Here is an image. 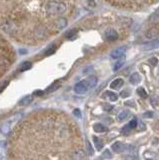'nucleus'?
Returning a JSON list of instances; mask_svg holds the SVG:
<instances>
[{
  "mask_svg": "<svg viewBox=\"0 0 159 160\" xmlns=\"http://www.w3.org/2000/svg\"><path fill=\"white\" fill-rule=\"evenodd\" d=\"M76 0H0V31L10 41L38 46L65 28Z\"/></svg>",
  "mask_w": 159,
  "mask_h": 160,
  "instance_id": "1",
  "label": "nucleus"
},
{
  "mask_svg": "<svg viewBox=\"0 0 159 160\" xmlns=\"http://www.w3.org/2000/svg\"><path fill=\"white\" fill-rule=\"evenodd\" d=\"M89 89L90 88L88 86L87 80H82V81L78 82L77 84H75V86H74V91L77 94H84V93H86Z\"/></svg>",
  "mask_w": 159,
  "mask_h": 160,
  "instance_id": "2",
  "label": "nucleus"
},
{
  "mask_svg": "<svg viewBox=\"0 0 159 160\" xmlns=\"http://www.w3.org/2000/svg\"><path fill=\"white\" fill-rule=\"evenodd\" d=\"M156 48H159V39L151 40V41L143 44V46H142V49L144 51H150V50L156 49Z\"/></svg>",
  "mask_w": 159,
  "mask_h": 160,
  "instance_id": "3",
  "label": "nucleus"
},
{
  "mask_svg": "<svg viewBox=\"0 0 159 160\" xmlns=\"http://www.w3.org/2000/svg\"><path fill=\"white\" fill-rule=\"evenodd\" d=\"M126 52V47L125 46H120V47H117L113 50L111 52L110 56L113 58V59H118V58H121L124 54Z\"/></svg>",
  "mask_w": 159,
  "mask_h": 160,
  "instance_id": "4",
  "label": "nucleus"
},
{
  "mask_svg": "<svg viewBox=\"0 0 159 160\" xmlns=\"http://www.w3.org/2000/svg\"><path fill=\"white\" fill-rule=\"evenodd\" d=\"M104 35H105V38L107 40H109V41H115V40H117V38H118L117 31L112 29V28L107 29L105 31V33H104Z\"/></svg>",
  "mask_w": 159,
  "mask_h": 160,
  "instance_id": "5",
  "label": "nucleus"
},
{
  "mask_svg": "<svg viewBox=\"0 0 159 160\" xmlns=\"http://www.w3.org/2000/svg\"><path fill=\"white\" fill-rule=\"evenodd\" d=\"M111 148H112V150L114 152H116V153H121V152H123L124 150H125V145H124L122 142H119V141H117V142H115V143H113L112 144V146H111Z\"/></svg>",
  "mask_w": 159,
  "mask_h": 160,
  "instance_id": "6",
  "label": "nucleus"
},
{
  "mask_svg": "<svg viewBox=\"0 0 159 160\" xmlns=\"http://www.w3.org/2000/svg\"><path fill=\"white\" fill-rule=\"evenodd\" d=\"M124 84V81L121 79V78H117L115 80H113V81L110 83V88L112 89H119L121 86H123Z\"/></svg>",
  "mask_w": 159,
  "mask_h": 160,
  "instance_id": "7",
  "label": "nucleus"
},
{
  "mask_svg": "<svg viewBox=\"0 0 159 160\" xmlns=\"http://www.w3.org/2000/svg\"><path fill=\"white\" fill-rule=\"evenodd\" d=\"M159 35V29L156 27H153L151 29L148 30V32L146 33V36L148 38H156Z\"/></svg>",
  "mask_w": 159,
  "mask_h": 160,
  "instance_id": "8",
  "label": "nucleus"
},
{
  "mask_svg": "<svg viewBox=\"0 0 159 160\" xmlns=\"http://www.w3.org/2000/svg\"><path fill=\"white\" fill-rule=\"evenodd\" d=\"M129 81H130V83H131V84H133V85L138 84L139 82L141 81V77H140V75H139L138 73H133V74H131L130 78H129Z\"/></svg>",
  "mask_w": 159,
  "mask_h": 160,
  "instance_id": "9",
  "label": "nucleus"
},
{
  "mask_svg": "<svg viewBox=\"0 0 159 160\" xmlns=\"http://www.w3.org/2000/svg\"><path fill=\"white\" fill-rule=\"evenodd\" d=\"M149 22L150 23H158L159 22V9L156 10L155 12H153L150 17H149Z\"/></svg>",
  "mask_w": 159,
  "mask_h": 160,
  "instance_id": "10",
  "label": "nucleus"
},
{
  "mask_svg": "<svg viewBox=\"0 0 159 160\" xmlns=\"http://www.w3.org/2000/svg\"><path fill=\"white\" fill-rule=\"evenodd\" d=\"M93 142H94V145H95V147L98 151H100V150L103 148V141L100 138H98L96 136H93Z\"/></svg>",
  "mask_w": 159,
  "mask_h": 160,
  "instance_id": "11",
  "label": "nucleus"
},
{
  "mask_svg": "<svg viewBox=\"0 0 159 160\" xmlns=\"http://www.w3.org/2000/svg\"><path fill=\"white\" fill-rule=\"evenodd\" d=\"M93 129L95 132H98V133H101V132H105L107 128L104 126V125H102L101 123H96L93 125Z\"/></svg>",
  "mask_w": 159,
  "mask_h": 160,
  "instance_id": "12",
  "label": "nucleus"
},
{
  "mask_svg": "<svg viewBox=\"0 0 159 160\" xmlns=\"http://www.w3.org/2000/svg\"><path fill=\"white\" fill-rule=\"evenodd\" d=\"M86 80H87V83H88L89 88L95 87V86H96V84H97V81H98L96 76H90V77H88Z\"/></svg>",
  "mask_w": 159,
  "mask_h": 160,
  "instance_id": "13",
  "label": "nucleus"
},
{
  "mask_svg": "<svg viewBox=\"0 0 159 160\" xmlns=\"http://www.w3.org/2000/svg\"><path fill=\"white\" fill-rule=\"evenodd\" d=\"M128 115H129V111L128 110H122V111L118 114V120L119 121H124L127 117H128Z\"/></svg>",
  "mask_w": 159,
  "mask_h": 160,
  "instance_id": "14",
  "label": "nucleus"
},
{
  "mask_svg": "<svg viewBox=\"0 0 159 160\" xmlns=\"http://www.w3.org/2000/svg\"><path fill=\"white\" fill-rule=\"evenodd\" d=\"M32 67L31 62L29 61H24L21 65H20V71H26V70H29Z\"/></svg>",
  "mask_w": 159,
  "mask_h": 160,
  "instance_id": "15",
  "label": "nucleus"
},
{
  "mask_svg": "<svg viewBox=\"0 0 159 160\" xmlns=\"http://www.w3.org/2000/svg\"><path fill=\"white\" fill-rule=\"evenodd\" d=\"M105 95L109 98V100H111V101H116V100L118 99V95L116 93L112 92V91H106Z\"/></svg>",
  "mask_w": 159,
  "mask_h": 160,
  "instance_id": "16",
  "label": "nucleus"
},
{
  "mask_svg": "<svg viewBox=\"0 0 159 160\" xmlns=\"http://www.w3.org/2000/svg\"><path fill=\"white\" fill-rule=\"evenodd\" d=\"M124 63H125V58H122V59H120V60H118V61L115 63V65H114L113 70H114V71H117L118 69H120V68L123 66Z\"/></svg>",
  "mask_w": 159,
  "mask_h": 160,
  "instance_id": "17",
  "label": "nucleus"
},
{
  "mask_svg": "<svg viewBox=\"0 0 159 160\" xmlns=\"http://www.w3.org/2000/svg\"><path fill=\"white\" fill-rule=\"evenodd\" d=\"M137 93H138V95L140 97H142V98H147V93H146L145 89H144L143 87H139L137 89Z\"/></svg>",
  "mask_w": 159,
  "mask_h": 160,
  "instance_id": "18",
  "label": "nucleus"
},
{
  "mask_svg": "<svg viewBox=\"0 0 159 160\" xmlns=\"http://www.w3.org/2000/svg\"><path fill=\"white\" fill-rule=\"evenodd\" d=\"M31 100H32L31 96H26V97H24L20 102H19V105H27L31 102Z\"/></svg>",
  "mask_w": 159,
  "mask_h": 160,
  "instance_id": "19",
  "label": "nucleus"
},
{
  "mask_svg": "<svg viewBox=\"0 0 159 160\" xmlns=\"http://www.w3.org/2000/svg\"><path fill=\"white\" fill-rule=\"evenodd\" d=\"M58 87H59V83H58V82H55V83H53V84L51 85V86L46 90V91H47V92H53V91H55V90H56Z\"/></svg>",
  "mask_w": 159,
  "mask_h": 160,
  "instance_id": "20",
  "label": "nucleus"
},
{
  "mask_svg": "<svg viewBox=\"0 0 159 160\" xmlns=\"http://www.w3.org/2000/svg\"><path fill=\"white\" fill-rule=\"evenodd\" d=\"M129 127H130L131 129H134V128H136V126H137V120L135 119V118H133L130 122H129Z\"/></svg>",
  "mask_w": 159,
  "mask_h": 160,
  "instance_id": "21",
  "label": "nucleus"
},
{
  "mask_svg": "<svg viewBox=\"0 0 159 160\" xmlns=\"http://www.w3.org/2000/svg\"><path fill=\"white\" fill-rule=\"evenodd\" d=\"M131 130H132V129H131L130 127H129V125L127 124L126 126H124V127L122 128V133H123V134H129V132H130Z\"/></svg>",
  "mask_w": 159,
  "mask_h": 160,
  "instance_id": "22",
  "label": "nucleus"
},
{
  "mask_svg": "<svg viewBox=\"0 0 159 160\" xmlns=\"http://www.w3.org/2000/svg\"><path fill=\"white\" fill-rule=\"evenodd\" d=\"M157 62H158V59L156 57H151L150 59H149V63H150L152 66H155V65H157Z\"/></svg>",
  "mask_w": 159,
  "mask_h": 160,
  "instance_id": "23",
  "label": "nucleus"
},
{
  "mask_svg": "<svg viewBox=\"0 0 159 160\" xmlns=\"http://www.w3.org/2000/svg\"><path fill=\"white\" fill-rule=\"evenodd\" d=\"M86 143H87V150H88V153L90 154V155H92V154L94 153V151H93V149H92L91 144H90V142H89V141H87Z\"/></svg>",
  "mask_w": 159,
  "mask_h": 160,
  "instance_id": "24",
  "label": "nucleus"
},
{
  "mask_svg": "<svg viewBox=\"0 0 159 160\" xmlns=\"http://www.w3.org/2000/svg\"><path fill=\"white\" fill-rule=\"evenodd\" d=\"M103 156L105 157V158H111L112 157V154L110 153V151H109L108 149H106L105 151L103 152Z\"/></svg>",
  "mask_w": 159,
  "mask_h": 160,
  "instance_id": "25",
  "label": "nucleus"
},
{
  "mask_svg": "<svg viewBox=\"0 0 159 160\" xmlns=\"http://www.w3.org/2000/svg\"><path fill=\"white\" fill-rule=\"evenodd\" d=\"M120 95H121V97L125 98V97H128L130 94H129V91H122V92L120 93Z\"/></svg>",
  "mask_w": 159,
  "mask_h": 160,
  "instance_id": "26",
  "label": "nucleus"
},
{
  "mask_svg": "<svg viewBox=\"0 0 159 160\" xmlns=\"http://www.w3.org/2000/svg\"><path fill=\"white\" fill-rule=\"evenodd\" d=\"M143 116L144 117H145V118H148V117H152L153 116V112H145V113H144V115H143Z\"/></svg>",
  "mask_w": 159,
  "mask_h": 160,
  "instance_id": "27",
  "label": "nucleus"
},
{
  "mask_svg": "<svg viewBox=\"0 0 159 160\" xmlns=\"http://www.w3.org/2000/svg\"><path fill=\"white\" fill-rule=\"evenodd\" d=\"M104 109H105L106 111H109V110H110V109H112V106H111V105L104 104Z\"/></svg>",
  "mask_w": 159,
  "mask_h": 160,
  "instance_id": "28",
  "label": "nucleus"
},
{
  "mask_svg": "<svg viewBox=\"0 0 159 160\" xmlns=\"http://www.w3.org/2000/svg\"><path fill=\"white\" fill-rule=\"evenodd\" d=\"M74 115H76V116H78V117H80V116H81L80 111H79L78 109H75V110H74Z\"/></svg>",
  "mask_w": 159,
  "mask_h": 160,
  "instance_id": "29",
  "label": "nucleus"
},
{
  "mask_svg": "<svg viewBox=\"0 0 159 160\" xmlns=\"http://www.w3.org/2000/svg\"><path fill=\"white\" fill-rule=\"evenodd\" d=\"M153 1H159V0H153Z\"/></svg>",
  "mask_w": 159,
  "mask_h": 160,
  "instance_id": "30",
  "label": "nucleus"
},
{
  "mask_svg": "<svg viewBox=\"0 0 159 160\" xmlns=\"http://www.w3.org/2000/svg\"><path fill=\"white\" fill-rule=\"evenodd\" d=\"M148 160H152V159H148Z\"/></svg>",
  "mask_w": 159,
  "mask_h": 160,
  "instance_id": "31",
  "label": "nucleus"
}]
</instances>
